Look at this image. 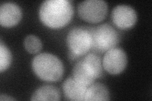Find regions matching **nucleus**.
Returning <instances> with one entry per match:
<instances>
[{
	"instance_id": "obj_2",
	"label": "nucleus",
	"mask_w": 152,
	"mask_h": 101,
	"mask_svg": "<svg viewBox=\"0 0 152 101\" xmlns=\"http://www.w3.org/2000/svg\"><path fill=\"white\" fill-rule=\"evenodd\" d=\"M103 75V65L100 57L89 53L77 61L73 68V78L79 84L89 86L96 78Z\"/></svg>"
},
{
	"instance_id": "obj_4",
	"label": "nucleus",
	"mask_w": 152,
	"mask_h": 101,
	"mask_svg": "<svg viewBox=\"0 0 152 101\" xmlns=\"http://www.w3.org/2000/svg\"><path fill=\"white\" fill-rule=\"evenodd\" d=\"M91 49L94 53H103L115 47L120 41L118 32L108 23H103L89 29Z\"/></svg>"
},
{
	"instance_id": "obj_14",
	"label": "nucleus",
	"mask_w": 152,
	"mask_h": 101,
	"mask_svg": "<svg viewBox=\"0 0 152 101\" xmlns=\"http://www.w3.org/2000/svg\"><path fill=\"white\" fill-rule=\"evenodd\" d=\"M12 61L11 52L3 42L0 43V71L6 70L10 65Z\"/></svg>"
},
{
	"instance_id": "obj_12",
	"label": "nucleus",
	"mask_w": 152,
	"mask_h": 101,
	"mask_svg": "<svg viewBox=\"0 0 152 101\" xmlns=\"http://www.w3.org/2000/svg\"><path fill=\"white\" fill-rule=\"evenodd\" d=\"M60 92L53 85H46L41 86L33 93L31 100H59Z\"/></svg>"
},
{
	"instance_id": "obj_7",
	"label": "nucleus",
	"mask_w": 152,
	"mask_h": 101,
	"mask_svg": "<svg viewBox=\"0 0 152 101\" xmlns=\"http://www.w3.org/2000/svg\"><path fill=\"white\" fill-rule=\"evenodd\" d=\"M127 58L122 48L113 47L106 52L103 58V66L109 73L117 75L121 73L127 65Z\"/></svg>"
},
{
	"instance_id": "obj_9",
	"label": "nucleus",
	"mask_w": 152,
	"mask_h": 101,
	"mask_svg": "<svg viewBox=\"0 0 152 101\" xmlns=\"http://www.w3.org/2000/svg\"><path fill=\"white\" fill-rule=\"evenodd\" d=\"M22 10L17 4L7 2L3 3L0 7V23L3 27H10L20 22Z\"/></svg>"
},
{
	"instance_id": "obj_3",
	"label": "nucleus",
	"mask_w": 152,
	"mask_h": 101,
	"mask_svg": "<svg viewBox=\"0 0 152 101\" xmlns=\"http://www.w3.org/2000/svg\"><path fill=\"white\" fill-rule=\"evenodd\" d=\"M32 68L35 74L47 81H58L62 78L64 65L56 56L50 53H41L34 57Z\"/></svg>"
},
{
	"instance_id": "obj_13",
	"label": "nucleus",
	"mask_w": 152,
	"mask_h": 101,
	"mask_svg": "<svg viewBox=\"0 0 152 101\" xmlns=\"http://www.w3.org/2000/svg\"><path fill=\"white\" fill-rule=\"evenodd\" d=\"M23 46L29 53L36 54L41 51L42 43L39 38L36 36L28 35L25 38Z\"/></svg>"
},
{
	"instance_id": "obj_8",
	"label": "nucleus",
	"mask_w": 152,
	"mask_h": 101,
	"mask_svg": "<svg viewBox=\"0 0 152 101\" xmlns=\"http://www.w3.org/2000/svg\"><path fill=\"white\" fill-rule=\"evenodd\" d=\"M112 19L117 27L126 29L134 25L137 20V14L131 7L120 4L113 9Z\"/></svg>"
},
{
	"instance_id": "obj_10",
	"label": "nucleus",
	"mask_w": 152,
	"mask_h": 101,
	"mask_svg": "<svg viewBox=\"0 0 152 101\" xmlns=\"http://www.w3.org/2000/svg\"><path fill=\"white\" fill-rule=\"evenodd\" d=\"M88 87L79 84L73 78H68L63 84L65 98L71 100H84Z\"/></svg>"
},
{
	"instance_id": "obj_15",
	"label": "nucleus",
	"mask_w": 152,
	"mask_h": 101,
	"mask_svg": "<svg viewBox=\"0 0 152 101\" xmlns=\"http://www.w3.org/2000/svg\"><path fill=\"white\" fill-rule=\"evenodd\" d=\"M0 100H15V99L10 97V96H8L7 95L1 94L0 95Z\"/></svg>"
},
{
	"instance_id": "obj_5",
	"label": "nucleus",
	"mask_w": 152,
	"mask_h": 101,
	"mask_svg": "<svg viewBox=\"0 0 152 101\" xmlns=\"http://www.w3.org/2000/svg\"><path fill=\"white\" fill-rule=\"evenodd\" d=\"M66 44L72 60H78L91 49V36L89 29L85 27H74L66 37Z\"/></svg>"
},
{
	"instance_id": "obj_1",
	"label": "nucleus",
	"mask_w": 152,
	"mask_h": 101,
	"mask_svg": "<svg viewBox=\"0 0 152 101\" xmlns=\"http://www.w3.org/2000/svg\"><path fill=\"white\" fill-rule=\"evenodd\" d=\"M74 15V7L68 0H48L42 3L39 15L47 27L57 28L66 25Z\"/></svg>"
},
{
	"instance_id": "obj_11",
	"label": "nucleus",
	"mask_w": 152,
	"mask_h": 101,
	"mask_svg": "<svg viewBox=\"0 0 152 101\" xmlns=\"http://www.w3.org/2000/svg\"><path fill=\"white\" fill-rule=\"evenodd\" d=\"M110 94L107 86L101 83H93L89 85L85 95L84 100H108Z\"/></svg>"
},
{
	"instance_id": "obj_6",
	"label": "nucleus",
	"mask_w": 152,
	"mask_h": 101,
	"mask_svg": "<svg viewBox=\"0 0 152 101\" xmlns=\"http://www.w3.org/2000/svg\"><path fill=\"white\" fill-rule=\"evenodd\" d=\"M78 14L84 20L90 23H98L105 18L108 5L102 0H87L78 5Z\"/></svg>"
}]
</instances>
